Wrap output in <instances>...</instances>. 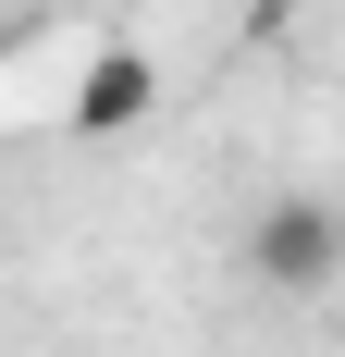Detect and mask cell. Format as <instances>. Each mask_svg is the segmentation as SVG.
<instances>
[{
  "instance_id": "obj_1",
  "label": "cell",
  "mask_w": 345,
  "mask_h": 357,
  "mask_svg": "<svg viewBox=\"0 0 345 357\" xmlns=\"http://www.w3.org/2000/svg\"><path fill=\"white\" fill-rule=\"evenodd\" d=\"M333 210H272L259 222V271H272V284H321V271H333Z\"/></svg>"
}]
</instances>
